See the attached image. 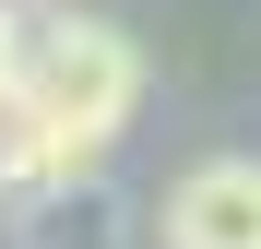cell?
<instances>
[{
  "mask_svg": "<svg viewBox=\"0 0 261 249\" xmlns=\"http://www.w3.org/2000/svg\"><path fill=\"white\" fill-rule=\"evenodd\" d=\"M12 60H24V12L0 0V95H12Z\"/></svg>",
  "mask_w": 261,
  "mask_h": 249,
  "instance_id": "cell-3",
  "label": "cell"
},
{
  "mask_svg": "<svg viewBox=\"0 0 261 249\" xmlns=\"http://www.w3.org/2000/svg\"><path fill=\"white\" fill-rule=\"evenodd\" d=\"M154 237H166V249H261V166H249V154L178 166L166 202H154Z\"/></svg>",
  "mask_w": 261,
  "mask_h": 249,
  "instance_id": "cell-2",
  "label": "cell"
},
{
  "mask_svg": "<svg viewBox=\"0 0 261 249\" xmlns=\"http://www.w3.org/2000/svg\"><path fill=\"white\" fill-rule=\"evenodd\" d=\"M130 107H143L130 24H107V12H24V60H12V95H0V166L71 190V178H95L119 154Z\"/></svg>",
  "mask_w": 261,
  "mask_h": 249,
  "instance_id": "cell-1",
  "label": "cell"
}]
</instances>
